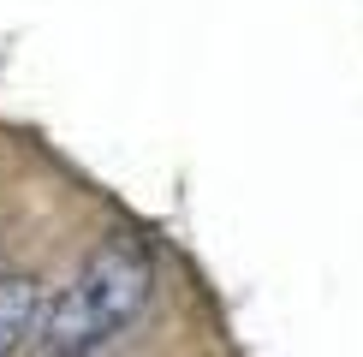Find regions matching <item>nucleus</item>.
I'll use <instances>...</instances> for the list:
<instances>
[{"label":"nucleus","instance_id":"3","mask_svg":"<svg viewBox=\"0 0 363 357\" xmlns=\"http://www.w3.org/2000/svg\"><path fill=\"white\" fill-rule=\"evenodd\" d=\"M36 357H42V351H36Z\"/></svg>","mask_w":363,"mask_h":357},{"label":"nucleus","instance_id":"1","mask_svg":"<svg viewBox=\"0 0 363 357\" xmlns=\"http://www.w3.org/2000/svg\"><path fill=\"white\" fill-rule=\"evenodd\" d=\"M149 292H155V256L138 232H108L72 274V286L48 298L36 351L42 357H96L108 351L131 322L143 316Z\"/></svg>","mask_w":363,"mask_h":357},{"label":"nucleus","instance_id":"2","mask_svg":"<svg viewBox=\"0 0 363 357\" xmlns=\"http://www.w3.org/2000/svg\"><path fill=\"white\" fill-rule=\"evenodd\" d=\"M42 316H48L42 280L36 274H0V357H18L42 334Z\"/></svg>","mask_w":363,"mask_h":357}]
</instances>
